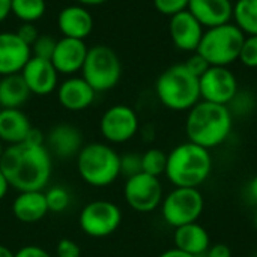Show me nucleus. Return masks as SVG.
I'll return each mask as SVG.
<instances>
[{
  "label": "nucleus",
  "instance_id": "47",
  "mask_svg": "<svg viewBox=\"0 0 257 257\" xmlns=\"http://www.w3.org/2000/svg\"><path fill=\"white\" fill-rule=\"evenodd\" d=\"M253 257H257V253H256V254H254V256H253Z\"/></svg>",
  "mask_w": 257,
  "mask_h": 257
},
{
  "label": "nucleus",
  "instance_id": "2",
  "mask_svg": "<svg viewBox=\"0 0 257 257\" xmlns=\"http://www.w3.org/2000/svg\"><path fill=\"white\" fill-rule=\"evenodd\" d=\"M235 117L227 105L199 101L185 117L187 140L208 151L227 142L232 134Z\"/></svg>",
  "mask_w": 257,
  "mask_h": 257
},
{
  "label": "nucleus",
  "instance_id": "6",
  "mask_svg": "<svg viewBox=\"0 0 257 257\" xmlns=\"http://www.w3.org/2000/svg\"><path fill=\"white\" fill-rule=\"evenodd\" d=\"M245 35L230 21L205 29L197 53L209 66H230L238 62Z\"/></svg>",
  "mask_w": 257,
  "mask_h": 257
},
{
  "label": "nucleus",
  "instance_id": "7",
  "mask_svg": "<svg viewBox=\"0 0 257 257\" xmlns=\"http://www.w3.org/2000/svg\"><path fill=\"white\" fill-rule=\"evenodd\" d=\"M81 77L96 93L111 90L119 84L122 77V63L119 56L113 48L104 44L89 48L81 69Z\"/></svg>",
  "mask_w": 257,
  "mask_h": 257
},
{
  "label": "nucleus",
  "instance_id": "39",
  "mask_svg": "<svg viewBox=\"0 0 257 257\" xmlns=\"http://www.w3.org/2000/svg\"><path fill=\"white\" fill-rule=\"evenodd\" d=\"M245 193H247V199L257 205V175L253 176L248 182H247V187H245Z\"/></svg>",
  "mask_w": 257,
  "mask_h": 257
},
{
  "label": "nucleus",
  "instance_id": "5",
  "mask_svg": "<svg viewBox=\"0 0 257 257\" xmlns=\"http://www.w3.org/2000/svg\"><path fill=\"white\" fill-rule=\"evenodd\" d=\"M77 172L90 187H108L120 176V155L107 143L84 145L77 155Z\"/></svg>",
  "mask_w": 257,
  "mask_h": 257
},
{
  "label": "nucleus",
  "instance_id": "45",
  "mask_svg": "<svg viewBox=\"0 0 257 257\" xmlns=\"http://www.w3.org/2000/svg\"><path fill=\"white\" fill-rule=\"evenodd\" d=\"M3 151H5V148H3V143H2V140H0V158H2V154H3Z\"/></svg>",
  "mask_w": 257,
  "mask_h": 257
},
{
  "label": "nucleus",
  "instance_id": "36",
  "mask_svg": "<svg viewBox=\"0 0 257 257\" xmlns=\"http://www.w3.org/2000/svg\"><path fill=\"white\" fill-rule=\"evenodd\" d=\"M17 35H18L27 45L32 47V44H33V42L38 39V36H39V30H38V27H36L35 23H23V24L18 27Z\"/></svg>",
  "mask_w": 257,
  "mask_h": 257
},
{
  "label": "nucleus",
  "instance_id": "26",
  "mask_svg": "<svg viewBox=\"0 0 257 257\" xmlns=\"http://www.w3.org/2000/svg\"><path fill=\"white\" fill-rule=\"evenodd\" d=\"M47 11L45 0H12L11 14L23 23H36Z\"/></svg>",
  "mask_w": 257,
  "mask_h": 257
},
{
  "label": "nucleus",
  "instance_id": "28",
  "mask_svg": "<svg viewBox=\"0 0 257 257\" xmlns=\"http://www.w3.org/2000/svg\"><path fill=\"white\" fill-rule=\"evenodd\" d=\"M229 110L232 113V116L236 119H244L248 117L257 107V99L254 93H251L250 90H241L235 95V98L229 102Z\"/></svg>",
  "mask_w": 257,
  "mask_h": 257
},
{
  "label": "nucleus",
  "instance_id": "4",
  "mask_svg": "<svg viewBox=\"0 0 257 257\" xmlns=\"http://www.w3.org/2000/svg\"><path fill=\"white\" fill-rule=\"evenodd\" d=\"M155 95L167 110L187 113L202 101L199 77L191 74L184 63L172 65L157 78Z\"/></svg>",
  "mask_w": 257,
  "mask_h": 257
},
{
  "label": "nucleus",
  "instance_id": "20",
  "mask_svg": "<svg viewBox=\"0 0 257 257\" xmlns=\"http://www.w3.org/2000/svg\"><path fill=\"white\" fill-rule=\"evenodd\" d=\"M205 29L221 26L232 21V0H190L187 9Z\"/></svg>",
  "mask_w": 257,
  "mask_h": 257
},
{
  "label": "nucleus",
  "instance_id": "44",
  "mask_svg": "<svg viewBox=\"0 0 257 257\" xmlns=\"http://www.w3.org/2000/svg\"><path fill=\"white\" fill-rule=\"evenodd\" d=\"M15 256V253L9 248V247H6V245H2L0 244V257H14Z\"/></svg>",
  "mask_w": 257,
  "mask_h": 257
},
{
  "label": "nucleus",
  "instance_id": "24",
  "mask_svg": "<svg viewBox=\"0 0 257 257\" xmlns=\"http://www.w3.org/2000/svg\"><path fill=\"white\" fill-rule=\"evenodd\" d=\"M32 96L21 74L0 77V107L21 108Z\"/></svg>",
  "mask_w": 257,
  "mask_h": 257
},
{
  "label": "nucleus",
  "instance_id": "13",
  "mask_svg": "<svg viewBox=\"0 0 257 257\" xmlns=\"http://www.w3.org/2000/svg\"><path fill=\"white\" fill-rule=\"evenodd\" d=\"M89 47L81 39H72L62 36L54 47L51 63L59 72V75L72 77L81 72L84 60L87 57Z\"/></svg>",
  "mask_w": 257,
  "mask_h": 257
},
{
  "label": "nucleus",
  "instance_id": "1",
  "mask_svg": "<svg viewBox=\"0 0 257 257\" xmlns=\"http://www.w3.org/2000/svg\"><path fill=\"white\" fill-rule=\"evenodd\" d=\"M0 170L17 191H42L51 178V154L39 130H32L26 142L5 148Z\"/></svg>",
  "mask_w": 257,
  "mask_h": 257
},
{
  "label": "nucleus",
  "instance_id": "10",
  "mask_svg": "<svg viewBox=\"0 0 257 257\" xmlns=\"http://www.w3.org/2000/svg\"><path fill=\"white\" fill-rule=\"evenodd\" d=\"M123 197L126 205L140 214H149L161 206L164 197V188L157 176L148 173H139L126 178L123 185Z\"/></svg>",
  "mask_w": 257,
  "mask_h": 257
},
{
  "label": "nucleus",
  "instance_id": "8",
  "mask_svg": "<svg viewBox=\"0 0 257 257\" xmlns=\"http://www.w3.org/2000/svg\"><path fill=\"white\" fill-rule=\"evenodd\" d=\"M160 211L164 223L173 229L197 223L205 211V197L199 188L173 187L164 194Z\"/></svg>",
  "mask_w": 257,
  "mask_h": 257
},
{
  "label": "nucleus",
  "instance_id": "25",
  "mask_svg": "<svg viewBox=\"0 0 257 257\" xmlns=\"http://www.w3.org/2000/svg\"><path fill=\"white\" fill-rule=\"evenodd\" d=\"M232 23L245 36H257V0H236Z\"/></svg>",
  "mask_w": 257,
  "mask_h": 257
},
{
  "label": "nucleus",
  "instance_id": "29",
  "mask_svg": "<svg viewBox=\"0 0 257 257\" xmlns=\"http://www.w3.org/2000/svg\"><path fill=\"white\" fill-rule=\"evenodd\" d=\"M45 200H47V206H48V212H63L69 208L71 205V194L69 191L62 187V185H54L50 187L45 191Z\"/></svg>",
  "mask_w": 257,
  "mask_h": 257
},
{
  "label": "nucleus",
  "instance_id": "21",
  "mask_svg": "<svg viewBox=\"0 0 257 257\" xmlns=\"http://www.w3.org/2000/svg\"><path fill=\"white\" fill-rule=\"evenodd\" d=\"M173 244L176 248L191 256L203 257L212 242L209 232L197 221L176 227L173 232Z\"/></svg>",
  "mask_w": 257,
  "mask_h": 257
},
{
  "label": "nucleus",
  "instance_id": "38",
  "mask_svg": "<svg viewBox=\"0 0 257 257\" xmlns=\"http://www.w3.org/2000/svg\"><path fill=\"white\" fill-rule=\"evenodd\" d=\"M205 257H232V250L227 244H223V242L211 244Z\"/></svg>",
  "mask_w": 257,
  "mask_h": 257
},
{
  "label": "nucleus",
  "instance_id": "40",
  "mask_svg": "<svg viewBox=\"0 0 257 257\" xmlns=\"http://www.w3.org/2000/svg\"><path fill=\"white\" fill-rule=\"evenodd\" d=\"M158 257H194V256H191V254H188V253H185V251H182V250H179V248L173 247V248H169V250L163 251V253H161Z\"/></svg>",
  "mask_w": 257,
  "mask_h": 257
},
{
  "label": "nucleus",
  "instance_id": "31",
  "mask_svg": "<svg viewBox=\"0 0 257 257\" xmlns=\"http://www.w3.org/2000/svg\"><path fill=\"white\" fill-rule=\"evenodd\" d=\"M56 39L48 36V35H39L38 39L32 44L30 50H32V56L35 57H41V59H47L50 60L56 47Z\"/></svg>",
  "mask_w": 257,
  "mask_h": 257
},
{
  "label": "nucleus",
  "instance_id": "15",
  "mask_svg": "<svg viewBox=\"0 0 257 257\" xmlns=\"http://www.w3.org/2000/svg\"><path fill=\"white\" fill-rule=\"evenodd\" d=\"M205 27L188 12L184 11L169 20V35L173 45L184 53H196L202 41Z\"/></svg>",
  "mask_w": 257,
  "mask_h": 257
},
{
  "label": "nucleus",
  "instance_id": "18",
  "mask_svg": "<svg viewBox=\"0 0 257 257\" xmlns=\"http://www.w3.org/2000/svg\"><path fill=\"white\" fill-rule=\"evenodd\" d=\"M45 146L50 154L57 158L68 160L78 155L84 146V139L77 126L71 123H57L45 137Z\"/></svg>",
  "mask_w": 257,
  "mask_h": 257
},
{
  "label": "nucleus",
  "instance_id": "46",
  "mask_svg": "<svg viewBox=\"0 0 257 257\" xmlns=\"http://www.w3.org/2000/svg\"><path fill=\"white\" fill-rule=\"evenodd\" d=\"M254 227H256V230H257V212H256V215H254Z\"/></svg>",
  "mask_w": 257,
  "mask_h": 257
},
{
  "label": "nucleus",
  "instance_id": "43",
  "mask_svg": "<svg viewBox=\"0 0 257 257\" xmlns=\"http://www.w3.org/2000/svg\"><path fill=\"white\" fill-rule=\"evenodd\" d=\"M78 5H83V6H99V5H104L105 2L108 0H75Z\"/></svg>",
  "mask_w": 257,
  "mask_h": 257
},
{
  "label": "nucleus",
  "instance_id": "30",
  "mask_svg": "<svg viewBox=\"0 0 257 257\" xmlns=\"http://www.w3.org/2000/svg\"><path fill=\"white\" fill-rule=\"evenodd\" d=\"M238 62L248 69H257V36H245Z\"/></svg>",
  "mask_w": 257,
  "mask_h": 257
},
{
  "label": "nucleus",
  "instance_id": "34",
  "mask_svg": "<svg viewBox=\"0 0 257 257\" xmlns=\"http://www.w3.org/2000/svg\"><path fill=\"white\" fill-rule=\"evenodd\" d=\"M56 257H81V248L75 241L63 238L56 245Z\"/></svg>",
  "mask_w": 257,
  "mask_h": 257
},
{
  "label": "nucleus",
  "instance_id": "22",
  "mask_svg": "<svg viewBox=\"0 0 257 257\" xmlns=\"http://www.w3.org/2000/svg\"><path fill=\"white\" fill-rule=\"evenodd\" d=\"M33 126L29 116L21 108H2L0 110V140L9 146L27 140Z\"/></svg>",
  "mask_w": 257,
  "mask_h": 257
},
{
  "label": "nucleus",
  "instance_id": "32",
  "mask_svg": "<svg viewBox=\"0 0 257 257\" xmlns=\"http://www.w3.org/2000/svg\"><path fill=\"white\" fill-rule=\"evenodd\" d=\"M139 173H142V154L128 152L120 155V175L131 178Z\"/></svg>",
  "mask_w": 257,
  "mask_h": 257
},
{
  "label": "nucleus",
  "instance_id": "27",
  "mask_svg": "<svg viewBox=\"0 0 257 257\" xmlns=\"http://www.w3.org/2000/svg\"><path fill=\"white\" fill-rule=\"evenodd\" d=\"M167 154L158 148H151L142 154V172L151 176L161 178L166 173Z\"/></svg>",
  "mask_w": 257,
  "mask_h": 257
},
{
  "label": "nucleus",
  "instance_id": "33",
  "mask_svg": "<svg viewBox=\"0 0 257 257\" xmlns=\"http://www.w3.org/2000/svg\"><path fill=\"white\" fill-rule=\"evenodd\" d=\"M188 3H190V0H154L155 9L161 15H166L169 18L187 11Z\"/></svg>",
  "mask_w": 257,
  "mask_h": 257
},
{
  "label": "nucleus",
  "instance_id": "19",
  "mask_svg": "<svg viewBox=\"0 0 257 257\" xmlns=\"http://www.w3.org/2000/svg\"><path fill=\"white\" fill-rule=\"evenodd\" d=\"M57 27L65 38L86 41L93 30V17L86 6L69 5L59 12Z\"/></svg>",
  "mask_w": 257,
  "mask_h": 257
},
{
  "label": "nucleus",
  "instance_id": "3",
  "mask_svg": "<svg viewBox=\"0 0 257 257\" xmlns=\"http://www.w3.org/2000/svg\"><path fill=\"white\" fill-rule=\"evenodd\" d=\"M212 169L214 160L211 151L187 140L167 154L164 175L173 187L200 188L209 179Z\"/></svg>",
  "mask_w": 257,
  "mask_h": 257
},
{
  "label": "nucleus",
  "instance_id": "41",
  "mask_svg": "<svg viewBox=\"0 0 257 257\" xmlns=\"http://www.w3.org/2000/svg\"><path fill=\"white\" fill-rule=\"evenodd\" d=\"M9 181H8V178L5 176V173L0 170V200H3L5 197H6V194H8V191H9Z\"/></svg>",
  "mask_w": 257,
  "mask_h": 257
},
{
  "label": "nucleus",
  "instance_id": "16",
  "mask_svg": "<svg viewBox=\"0 0 257 257\" xmlns=\"http://www.w3.org/2000/svg\"><path fill=\"white\" fill-rule=\"evenodd\" d=\"M30 57V45L17 32H0V77L20 74Z\"/></svg>",
  "mask_w": 257,
  "mask_h": 257
},
{
  "label": "nucleus",
  "instance_id": "14",
  "mask_svg": "<svg viewBox=\"0 0 257 257\" xmlns=\"http://www.w3.org/2000/svg\"><path fill=\"white\" fill-rule=\"evenodd\" d=\"M32 95L45 96L53 93L59 86V72L51 60L32 56L20 72Z\"/></svg>",
  "mask_w": 257,
  "mask_h": 257
},
{
  "label": "nucleus",
  "instance_id": "42",
  "mask_svg": "<svg viewBox=\"0 0 257 257\" xmlns=\"http://www.w3.org/2000/svg\"><path fill=\"white\" fill-rule=\"evenodd\" d=\"M11 2L12 0H0V23L5 21L11 14Z\"/></svg>",
  "mask_w": 257,
  "mask_h": 257
},
{
  "label": "nucleus",
  "instance_id": "11",
  "mask_svg": "<svg viewBox=\"0 0 257 257\" xmlns=\"http://www.w3.org/2000/svg\"><path fill=\"white\" fill-rule=\"evenodd\" d=\"M140 130V119L137 111L126 104H116L108 107L99 120V131L105 142L111 145H122L133 140Z\"/></svg>",
  "mask_w": 257,
  "mask_h": 257
},
{
  "label": "nucleus",
  "instance_id": "17",
  "mask_svg": "<svg viewBox=\"0 0 257 257\" xmlns=\"http://www.w3.org/2000/svg\"><path fill=\"white\" fill-rule=\"evenodd\" d=\"M56 92L59 104L68 111H83L89 108L96 98V92L81 75L68 77L57 86Z\"/></svg>",
  "mask_w": 257,
  "mask_h": 257
},
{
  "label": "nucleus",
  "instance_id": "9",
  "mask_svg": "<svg viewBox=\"0 0 257 257\" xmlns=\"http://www.w3.org/2000/svg\"><path fill=\"white\" fill-rule=\"evenodd\" d=\"M78 224L90 238H107L120 227L122 211L110 200H93L81 209Z\"/></svg>",
  "mask_w": 257,
  "mask_h": 257
},
{
  "label": "nucleus",
  "instance_id": "37",
  "mask_svg": "<svg viewBox=\"0 0 257 257\" xmlns=\"http://www.w3.org/2000/svg\"><path fill=\"white\" fill-rule=\"evenodd\" d=\"M14 257H51V254L39 245H24L15 251Z\"/></svg>",
  "mask_w": 257,
  "mask_h": 257
},
{
  "label": "nucleus",
  "instance_id": "48",
  "mask_svg": "<svg viewBox=\"0 0 257 257\" xmlns=\"http://www.w3.org/2000/svg\"><path fill=\"white\" fill-rule=\"evenodd\" d=\"M0 110H2V107H0Z\"/></svg>",
  "mask_w": 257,
  "mask_h": 257
},
{
  "label": "nucleus",
  "instance_id": "23",
  "mask_svg": "<svg viewBox=\"0 0 257 257\" xmlns=\"http://www.w3.org/2000/svg\"><path fill=\"white\" fill-rule=\"evenodd\" d=\"M14 217L26 224L41 221L48 214L44 191H21L12 203Z\"/></svg>",
  "mask_w": 257,
  "mask_h": 257
},
{
  "label": "nucleus",
  "instance_id": "35",
  "mask_svg": "<svg viewBox=\"0 0 257 257\" xmlns=\"http://www.w3.org/2000/svg\"><path fill=\"white\" fill-rule=\"evenodd\" d=\"M184 65L187 66V69L191 72V74H194L196 77H200L208 68H209V63L196 51V53H191L190 54V57L184 62Z\"/></svg>",
  "mask_w": 257,
  "mask_h": 257
},
{
  "label": "nucleus",
  "instance_id": "12",
  "mask_svg": "<svg viewBox=\"0 0 257 257\" xmlns=\"http://www.w3.org/2000/svg\"><path fill=\"white\" fill-rule=\"evenodd\" d=\"M199 86L202 101L220 105H229L239 92L238 77L229 66H209L199 77Z\"/></svg>",
  "mask_w": 257,
  "mask_h": 257
}]
</instances>
